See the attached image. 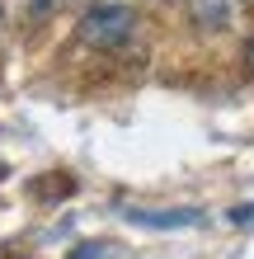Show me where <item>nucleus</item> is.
<instances>
[{"label": "nucleus", "instance_id": "obj_1", "mask_svg": "<svg viewBox=\"0 0 254 259\" xmlns=\"http://www.w3.org/2000/svg\"><path fill=\"white\" fill-rule=\"evenodd\" d=\"M137 33V10L118 5V0H104V5H89L76 24V38L94 52H118L123 42Z\"/></svg>", "mask_w": 254, "mask_h": 259}, {"label": "nucleus", "instance_id": "obj_2", "mask_svg": "<svg viewBox=\"0 0 254 259\" xmlns=\"http://www.w3.org/2000/svg\"><path fill=\"white\" fill-rule=\"evenodd\" d=\"M123 217H127V222H137V226H151V231H179V226H198V222H202V212H193V207H165V212L127 207Z\"/></svg>", "mask_w": 254, "mask_h": 259}, {"label": "nucleus", "instance_id": "obj_3", "mask_svg": "<svg viewBox=\"0 0 254 259\" xmlns=\"http://www.w3.org/2000/svg\"><path fill=\"white\" fill-rule=\"evenodd\" d=\"M188 14L193 24L217 33V28H231V0H188Z\"/></svg>", "mask_w": 254, "mask_h": 259}, {"label": "nucleus", "instance_id": "obj_4", "mask_svg": "<svg viewBox=\"0 0 254 259\" xmlns=\"http://www.w3.org/2000/svg\"><path fill=\"white\" fill-rule=\"evenodd\" d=\"M62 5H71V0H28V19H52Z\"/></svg>", "mask_w": 254, "mask_h": 259}, {"label": "nucleus", "instance_id": "obj_5", "mask_svg": "<svg viewBox=\"0 0 254 259\" xmlns=\"http://www.w3.org/2000/svg\"><path fill=\"white\" fill-rule=\"evenodd\" d=\"M109 250L113 245H104V240H85V245L71 250V259H109Z\"/></svg>", "mask_w": 254, "mask_h": 259}, {"label": "nucleus", "instance_id": "obj_6", "mask_svg": "<svg viewBox=\"0 0 254 259\" xmlns=\"http://www.w3.org/2000/svg\"><path fill=\"white\" fill-rule=\"evenodd\" d=\"M231 222H235V226H249V222H254V203H240V207L231 212Z\"/></svg>", "mask_w": 254, "mask_h": 259}, {"label": "nucleus", "instance_id": "obj_7", "mask_svg": "<svg viewBox=\"0 0 254 259\" xmlns=\"http://www.w3.org/2000/svg\"><path fill=\"white\" fill-rule=\"evenodd\" d=\"M0 33H5V0H0Z\"/></svg>", "mask_w": 254, "mask_h": 259}, {"label": "nucleus", "instance_id": "obj_8", "mask_svg": "<svg viewBox=\"0 0 254 259\" xmlns=\"http://www.w3.org/2000/svg\"><path fill=\"white\" fill-rule=\"evenodd\" d=\"M249 71H254V42H249Z\"/></svg>", "mask_w": 254, "mask_h": 259}]
</instances>
